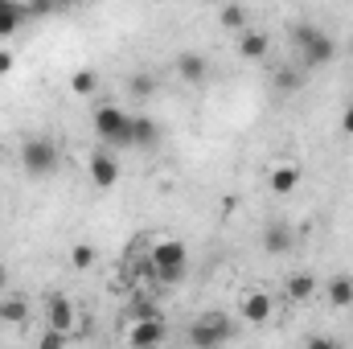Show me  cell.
I'll return each instance as SVG.
<instances>
[{"label": "cell", "mask_w": 353, "mask_h": 349, "mask_svg": "<svg viewBox=\"0 0 353 349\" xmlns=\"http://www.w3.org/2000/svg\"><path fill=\"white\" fill-rule=\"evenodd\" d=\"M58 161H62V152H58V144L46 140V136H33V140L21 144V169L29 177H50L58 169Z\"/></svg>", "instance_id": "4"}, {"label": "cell", "mask_w": 353, "mask_h": 349, "mask_svg": "<svg viewBox=\"0 0 353 349\" xmlns=\"http://www.w3.org/2000/svg\"><path fill=\"white\" fill-rule=\"evenodd\" d=\"M267 185H271V193H275V197L296 193V185H300V165H275V169L267 173Z\"/></svg>", "instance_id": "14"}, {"label": "cell", "mask_w": 353, "mask_h": 349, "mask_svg": "<svg viewBox=\"0 0 353 349\" xmlns=\"http://www.w3.org/2000/svg\"><path fill=\"white\" fill-rule=\"evenodd\" d=\"M90 181H94V189H111V185H119V161H115V148H94L90 152Z\"/></svg>", "instance_id": "8"}, {"label": "cell", "mask_w": 353, "mask_h": 349, "mask_svg": "<svg viewBox=\"0 0 353 349\" xmlns=\"http://www.w3.org/2000/svg\"><path fill=\"white\" fill-rule=\"evenodd\" d=\"M152 317H161V308H157L152 300H144V296H140V300L132 304V321H152Z\"/></svg>", "instance_id": "24"}, {"label": "cell", "mask_w": 353, "mask_h": 349, "mask_svg": "<svg viewBox=\"0 0 353 349\" xmlns=\"http://www.w3.org/2000/svg\"><path fill=\"white\" fill-rule=\"evenodd\" d=\"M201 4H218V0H201Z\"/></svg>", "instance_id": "32"}, {"label": "cell", "mask_w": 353, "mask_h": 349, "mask_svg": "<svg viewBox=\"0 0 353 349\" xmlns=\"http://www.w3.org/2000/svg\"><path fill=\"white\" fill-rule=\"evenodd\" d=\"M176 74L185 79V83H205V74H210V66H205V58L197 54V50H181L176 54Z\"/></svg>", "instance_id": "12"}, {"label": "cell", "mask_w": 353, "mask_h": 349, "mask_svg": "<svg viewBox=\"0 0 353 349\" xmlns=\"http://www.w3.org/2000/svg\"><path fill=\"white\" fill-rule=\"evenodd\" d=\"M70 90H74V94H94V90H99V74H94V70H74V74H70Z\"/></svg>", "instance_id": "20"}, {"label": "cell", "mask_w": 353, "mask_h": 349, "mask_svg": "<svg viewBox=\"0 0 353 349\" xmlns=\"http://www.w3.org/2000/svg\"><path fill=\"white\" fill-rule=\"evenodd\" d=\"M70 341V333H62V329H50L46 325V333H41V349H62Z\"/></svg>", "instance_id": "25"}, {"label": "cell", "mask_w": 353, "mask_h": 349, "mask_svg": "<svg viewBox=\"0 0 353 349\" xmlns=\"http://www.w3.org/2000/svg\"><path fill=\"white\" fill-rule=\"evenodd\" d=\"M292 247H296V230H292L283 218H275V222L263 230V251L267 255H288Z\"/></svg>", "instance_id": "10"}, {"label": "cell", "mask_w": 353, "mask_h": 349, "mask_svg": "<svg viewBox=\"0 0 353 349\" xmlns=\"http://www.w3.org/2000/svg\"><path fill=\"white\" fill-rule=\"evenodd\" d=\"M169 337V329H165V317H152V321H132V329H128V341L140 349L148 346H161Z\"/></svg>", "instance_id": "9"}, {"label": "cell", "mask_w": 353, "mask_h": 349, "mask_svg": "<svg viewBox=\"0 0 353 349\" xmlns=\"http://www.w3.org/2000/svg\"><path fill=\"white\" fill-rule=\"evenodd\" d=\"M267 50H271V37L259 33V29H239V54L247 62H263Z\"/></svg>", "instance_id": "13"}, {"label": "cell", "mask_w": 353, "mask_h": 349, "mask_svg": "<svg viewBox=\"0 0 353 349\" xmlns=\"http://www.w3.org/2000/svg\"><path fill=\"white\" fill-rule=\"evenodd\" d=\"M148 259H152V271H157V283H181V279H185V267H189L185 243L161 239V243L148 251Z\"/></svg>", "instance_id": "3"}, {"label": "cell", "mask_w": 353, "mask_h": 349, "mask_svg": "<svg viewBox=\"0 0 353 349\" xmlns=\"http://www.w3.org/2000/svg\"><path fill=\"white\" fill-rule=\"evenodd\" d=\"M25 8H29V21H37V17H46V12H54L58 0H25Z\"/></svg>", "instance_id": "26"}, {"label": "cell", "mask_w": 353, "mask_h": 349, "mask_svg": "<svg viewBox=\"0 0 353 349\" xmlns=\"http://www.w3.org/2000/svg\"><path fill=\"white\" fill-rule=\"evenodd\" d=\"M218 21H222V29L239 33V29H247V8H243V4H222Z\"/></svg>", "instance_id": "19"}, {"label": "cell", "mask_w": 353, "mask_h": 349, "mask_svg": "<svg viewBox=\"0 0 353 349\" xmlns=\"http://www.w3.org/2000/svg\"><path fill=\"white\" fill-rule=\"evenodd\" d=\"M325 296L333 308H353V275H333L325 283Z\"/></svg>", "instance_id": "17"}, {"label": "cell", "mask_w": 353, "mask_h": 349, "mask_svg": "<svg viewBox=\"0 0 353 349\" xmlns=\"http://www.w3.org/2000/svg\"><path fill=\"white\" fill-rule=\"evenodd\" d=\"M316 292H321V279H316L312 271H296V275H288V296H292L296 304L312 300Z\"/></svg>", "instance_id": "16"}, {"label": "cell", "mask_w": 353, "mask_h": 349, "mask_svg": "<svg viewBox=\"0 0 353 349\" xmlns=\"http://www.w3.org/2000/svg\"><path fill=\"white\" fill-rule=\"evenodd\" d=\"M94 132H99V140L107 144V148H132V115L123 111V107H115V103H103L99 111H94Z\"/></svg>", "instance_id": "2"}, {"label": "cell", "mask_w": 353, "mask_h": 349, "mask_svg": "<svg viewBox=\"0 0 353 349\" xmlns=\"http://www.w3.org/2000/svg\"><path fill=\"white\" fill-rule=\"evenodd\" d=\"M12 70H17V54L0 46V79H4V74H12Z\"/></svg>", "instance_id": "27"}, {"label": "cell", "mask_w": 353, "mask_h": 349, "mask_svg": "<svg viewBox=\"0 0 353 349\" xmlns=\"http://www.w3.org/2000/svg\"><path fill=\"white\" fill-rule=\"evenodd\" d=\"M132 144L136 148H157L161 144V128L152 115H132Z\"/></svg>", "instance_id": "15"}, {"label": "cell", "mask_w": 353, "mask_h": 349, "mask_svg": "<svg viewBox=\"0 0 353 349\" xmlns=\"http://www.w3.org/2000/svg\"><path fill=\"white\" fill-rule=\"evenodd\" d=\"M333 346V337H308V349H329Z\"/></svg>", "instance_id": "29"}, {"label": "cell", "mask_w": 353, "mask_h": 349, "mask_svg": "<svg viewBox=\"0 0 353 349\" xmlns=\"http://www.w3.org/2000/svg\"><path fill=\"white\" fill-rule=\"evenodd\" d=\"M8 283H12V275H8V267H4V263H0V292H4V288H8Z\"/></svg>", "instance_id": "30"}, {"label": "cell", "mask_w": 353, "mask_h": 349, "mask_svg": "<svg viewBox=\"0 0 353 349\" xmlns=\"http://www.w3.org/2000/svg\"><path fill=\"white\" fill-rule=\"evenodd\" d=\"M296 50H300V62H304L308 70L329 66V62L337 58V41H333L325 29H316V25H296Z\"/></svg>", "instance_id": "1"}, {"label": "cell", "mask_w": 353, "mask_h": 349, "mask_svg": "<svg viewBox=\"0 0 353 349\" xmlns=\"http://www.w3.org/2000/svg\"><path fill=\"white\" fill-rule=\"evenodd\" d=\"M128 90H132V94H140V99H148V94L157 90V79H152V74H132Z\"/></svg>", "instance_id": "23"}, {"label": "cell", "mask_w": 353, "mask_h": 349, "mask_svg": "<svg viewBox=\"0 0 353 349\" xmlns=\"http://www.w3.org/2000/svg\"><path fill=\"white\" fill-rule=\"evenodd\" d=\"M275 87L283 90V94H296V90H300V70H292V66L275 70Z\"/></svg>", "instance_id": "22"}, {"label": "cell", "mask_w": 353, "mask_h": 349, "mask_svg": "<svg viewBox=\"0 0 353 349\" xmlns=\"http://www.w3.org/2000/svg\"><path fill=\"white\" fill-rule=\"evenodd\" d=\"M21 321H29V300L0 296V325H21Z\"/></svg>", "instance_id": "18"}, {"label": "cell", "mask_w": 353, "mask_h": 349, "mask_svg": "<svg viewBox=\"0 0 353 349\" xmlns=\"http://www.w3.org/2000/svg\"><path fill=\"white\" fill-rule=\"evenodd\" d=\"M29 25V8L25 0H0V37H12Z\"/></svg>", "instance_id": "11"}, {"label": "cell", "mask_w": 353, "mask_h": 349, "mask_svg": "<svg viewBox=\"0 0 353 349\" xmlns=\"http://www.w3.org/2000/svg\"><path fill=\"white\" fill-rule=\"evenodd\" d=\"M239 317H243L247 325H267V321L275 317V300H271V292H263V288L243 292V300H239Z\"/></svg>", "instance_id": "6"}, {"label": "cell", "mask_w": 353, "mask_h": 349, "mask_svg": "<svg viewBox=\"0 0 353 349\" xmlns=\"http://www.w3.org/2000/svg\"><path fill=\"white\" fill-rule=\"evenodd\" d=\"M341 132H345V136H353V103L345 107V115H341Z\"/></svg>", "instance_id": "28"}, {"label": "cell", "mask_w": 353, "mask_h": 349, "mask_svg": "<svg viewBox=\"0 0 353 349\" xmlns=\"http://www.w3.org/2000/svg\"><path fill=\"white\" fill-rule=\"evenodd\" d=\"M74 4H79V0H58V8H74Z\"/></svg>", "instance_id": "31"}, {"label": "cell", "mask_w": 353, "mask_h": 349, "mask_svg": "<svg viewBox=\"0 0 353 349\" xmlns=\"http://www.w3.org/2000/svg\"><path fill=\"white\" fill-rule=\"evenodd\" d=\"M230 333H234V325H230L226 312H201V317L189 325V346L214 349V346H222V341H230Z\"/></svg>", "instance_id": "5"}, {"label": "cell", "mask_w": 353, "mask_h": 349, "mask_svg": "<svg viewBox=\"0 0 353 349\" xmlns=\"http://www.w3.org/2000/svg\"><path fill=\"white\" fill-rule=\"evenodd\" d=\"M70 267H74V271L94 267V247H90V243H74V247H70Z\"/></svg>", "instance_id": "21"}, {"label": "cell", "mask_w": 353, "mask_h": 349, "mask_svg": "<svg viewBox=\"0 0 353 349\" xmlns=\"http://www.w3.org/2000/svg\"><path fill=\"white\" fill-rule=\"evenodd\" d=\"M46 325L74 337L79 333V308H74V300L70 296H50L46 300Z\"/></svg>", "instance_id": "7"}]
</instances>
